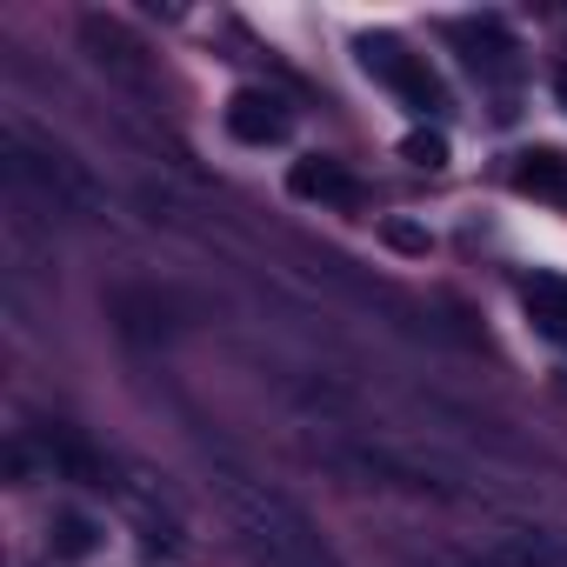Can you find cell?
<instances>
[{"label": "cell", "instance_id": "52a82bcc", "mask_svg": "<svg viewBox=\"0 0 567 567\" xmlns=\"http://www.w3.org/2000/svg\"><path fill=\"white\" fill-rule=\"evenodd\" d=\"M520 308H527L534 334H547V341L567 348V274H534L527 288H520Z\"/></svg>", "mask_w": 567, "mask_h": 567}, {"label": "cell", "instance_id": "3957f363", "mask_svg": "<svg viewBox=\"0 0 567 567\" xmlns=\"http://www.w3.org/2000/svg\"><path fill=\"white\" fill-rule=\"evenodd\" d=\"M361 68H368L374 81H388V87H394L408 107H421V114H441V107H447L434 68H427L421 54H408L394 34H368V41H361Z\"/></svg>", "mask_w": 567, "mask_h": 567}, {"label": "cell", "instance_id": "8992f818", "mask_svg": "<svg viewBox=\"0 0 567 567\" xmlns=\"http://www.w3.org/2000/svg\"><path fill=\"white\" fill-rule=\"evenodd\" d=\"M288 187L301 194V200H321V207H361V181L341 167V161H295V174H288Z\"/></svg>", "mask_w": 567, "mask_h": 567}, {"label": "cell", "instance_id": "4fadbf2b", "mask_svg": "<svg viewBox=\"0 0 567 567\" xmlns=\"http://www.w3.org/2000/svg\"><path fill=\"white\" fill-rule=\"evenodd\" d=\"M554 101H560V107H567V68H560V74H554Z\"/></svg>", "mask_w": 567, "mask_h": 567}, {"label": "cell", "instance_id": "9c48e42d", "mask_svg": "<svg viewBox=\"0 0 567 567\" xmlns=\"http://www.w3.org/2000/svg\"><path fill=\"white\" fill-rule=\"evenodd\" d=\"M514 181H520L527 194H567V161H560V154H527V161L514 167Z\"/></svg>", "mask_w": 567, "mask_h": 567}, {"label": "cell", "instance_id": "ba28073f", "mask_svg": "<svg viewBox=\"0 0 567 567\" xmlns=\"http://www.w3.org/2000/svg\"><path fill=\"white\" fill-rule=\"evenodd\" d=\"M454 41L467 48V68L474 74H507L514 68V41L501 34V21H461Z\"/></svg>", "mask_w": 567, "mask_h": 567}, {"label": "cell", "instance_id": "30bf717a", "mask_svg": "<svg viewBox=\"0 0 567 567\" xmlns=\"http://www.w3.org/2000/svg\"><path fill=\"white\" fill-rule=\"evenodd\" d=\"M101 547V527L87 520V514H61L54 520V554L61 560H81V554H94Z\"/></svg>", "mask_w": 567, "mask_h": 567}, {"label": "cell", "instance_id": "5b68a950", "mask_svg": "<svg viewBox=\"0 0 567 567\" xmlns=\"http://www.w3.org/2000/svg\"><path fill=\"white\" fill-rule=\"evenodd\" d=\"M81 41L94 48V61H101L114 81H127V87H147V61H141V41H134L121 21H101V14H87V21H81Z\"/></svg>", "mask_w": 567, "mask_h": 567}, {"label": "cell", "instance_id": "7c38bea8", "mask_svg": "<svg viewBox=\"0 0 567 567\" xmlns=\"http://www.w3.org/2000/svg\"><path fill=\"white\" fill-rule=\"evenodd\" d=\"M381 234H388V247H401V254H427V247H434L414 220H381Z\"/></svg>", "mask_w": 567, "mask_h": 567}, {"label": "cell", "instance_id": "7a4b0ae2", "mask_svg": "<svg viewBox=\"0 0 567 567\" xmlns=\"http://www.w3.org/2000/svg\"><path fill=\"white\" fill-rule=\"evenodd\" d=\"M8 167H14V181H34L54 207H61V200H68V207H94L87 174H81L61 147H41L28 127H8Z\"/></svg>", "mask_w": 567, "mask_h": 567}, {"label": "cell", "instance_id": "6da1fadb", "mask_svg": "<svg viewBox=\"0 0 567 567\" xmlns=\"http://www.w3.org/2000/svg\"><path fill=\"white\" fill-rule=\"evenodd\" d=\"M227 514H234L254 567H341L295 501H280L274 487H260L247 474H227Z\"/></svg>", "mask_w": 567, "mask_h": 567}, {"label": "cell", "instance_id": "8fae6325", "mask_svg": "<svg viewBox=\"0 0 567 567\" xmlns=\"http://www.w3.org/2000/svg\"><path fill=\"white\" fill-rule=\"evenodd\" d=\"M401 161H414V167H427V174L447 167V134H441V127H414V134L401 141Z\"/></svg>", "mask_w": 567, "mask_h": 567}, {"label": "cell", "instance_id": "277c9868", "mask_svg": "<svg viewBox=\"0 0 567 567\" xmlns=\"http://www.w3.org/2000/svg\"><path fill=\"white\" fill-rule=\"evenodd\" d=\"M288 127H295L288 101L267 94V87H240V94L227 101V134H234V141H247V147H274V141H288Z\"/></svg>", "mask_w": 567, "mask_h": 567}]
</instances>
